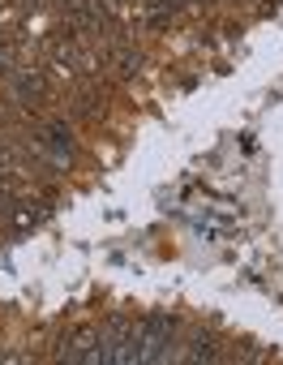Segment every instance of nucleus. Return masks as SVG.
<instances>
[{
  "label": "nucleus",
  "mask_w": 283,
  "mask_h": 365,
  "mask_svg": "<svg viewBox=\"0 0 283 365\" xmlns=\"http://www.w3.org/2000/svg\"><path fill=\"white\" fill-rule=\"evenodd\" d=\"M185 361H193V365H202V361H219V344H215V335L198 331L193 344H189V352H185Z\"/></svg>",
  "instance_id": "1"
},
{
  "label": "nucleus",
  "mask_w": 283,
  "mask_h": 365,
  "mask_svg": "<svg viewBox=\"0 0 283 365\" xmlns=\"http://www.w3.org/2000/svg\"><path fill=\"white\" fill-rule=\"evenodd\" d=\"M39 91H43V78H39V73H31V69L14 73V95H18V99H35Z\"/></svg>",
  "instance_id": "2"
}]
</instances>
